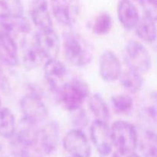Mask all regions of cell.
<instances>
[{
  "label": "cell",
  "instance_id": "obj_1",
  "mask_svg": "<svg viewBox=\"0 0 157 157\" xmlns=\"http://www.w3.org/2000/svg\"><path fill=\"white\" fill-rule=\"evenodd\" d=\"M63 49L66 59L76 67L87 65L93 59V51L90 44L76 32L64 33Z\"/></svg>",
  "mask_w": 157,
  "mask_h": 157
},
{
  "label": "cell",
  "instance_id": "obj_2",
  "mask_svg": "<svg viewBox=\"0 0 157 157\" xmlns=\"http://www.w3.org/2000/svg\"><path fill=\"white\" fill-rule=\"evenodd\" d=\"M57 98L61 105L68 111L72 112L82 106L89 96V87L87 83L79 78L61 84L56 90Z\"/></svg>",
  "mask_w": 157,
  "mask_h": 157
},
{
  "label": "cell",
  "instance_id": "obj_3",
  "mask_svg": "<svg viewBox=\"0 0 157 157\" xmlns=\"http://www.w3.org/2000/svg\"><path fill=\"white\" fill-rule=\"evenodd\" d=\"M125 61L128 68L142 74L152 67V58L147 48L136 40H130L125 48Z\"/></svg>",
  "mask_w": 157,
  "mask_h": 157
},
{
  "label": "cell",
  "instance_id": "obj_4",
  "mask_svg": "<svg viewBox=\"0 0 157 157\" xmlns=\"http://www.w3.org/2000/svg\"><path fill=\"white\" fill-rule=\"evenodd\" d=\"M113 145L117 150H135L138 145V132L130 123L117 121L110 127Z\"/></svg>",
  "mask_w": 157,
  "mask_h": 157
},
{
  "label": "cell",
  "instance_id": "obj_5",
  "mask_svg": "<svg viewBox=\"0 0 157 157\" xmlns=\"http://www.w3.org/2000/svg\"><path fill=\"white\" fill-rule=\"evenodd\" d=\"M51 10L54 18L64 26L75 24L80 14V6L77 0H51Z\"/></svg>",
  "mask_w": 157,
  "mask_h": 157
},
{
  "label": "cell",
  "instance_id": "obj_6",
  "mask_svg": "<svg viewBox=\"0 0 157 157\" xmlns=\"http://www.w3.org/2000/svg\"><path fill=\"white\" fill-rule=\"evenodd\" d=\"M20 108L24 117L34 123L41 122L47 118L48 111L44 103L35 94H28L20 100Z\"/></svg>",
  "mask_w": 157,
  "mask_h": 157
},
{
  "label": "cell",
  "instance_id": "obj_7",
  "mask_svg": "<svg viewBox=\"0 0 157 157\" xmlns=\"http://www.w3.org/2000/svg\"><path fill=\"white\" fill-rule=\"evenodd\" d=\"M63 146L73 157H90L91 154L88 140L79 129H73L67 132L63 139Z\"/></svg>",
  "mask_w": 157,
  "mask_h": 157
},
{
  "label": "cell",
  "instance_id": "obj_8",
  "mask_svg": "<svg viewBox=\"0 0 157 157\" xmlns=\"http://www.w3.org/2000/svg\"><path fill=\"white\" fill-rule=\"evenodd\" d=\"M92 142L100 154L107 156L113 149L110 127L106 121L97 120L92 123L90 129Z\"/></svg>",
  "mask_w": 157,
  "mask_h": 157
},
{
  "label": "cell",
  "instance_id": "obj_9",
  "mask_svg": "<svg viewBox=\"0 0 157 157\" xmlns=\"http://www.w3.org/2000/svg\"><path fill=\"white\" fill-rule=\"evenodd\" d=\"M34 40L44 58H57L60 50V40L53 28L38 30Z\"/></svg>",
  "mask_w": 157,
  "mask_h": 157
},
{
  "label": "cell",
  "instance_id": "obj_10",
  "mask_svg": "<svg viewBox=\"0 0 157 157\" xmlns=\"http://www.w3.org/2000/svg\"><path fill=\"white\" fill-rule=\"evenodd\" d=\"M101 77L107 82H113L119 79L122 72L121 63L116 54L107 50L101 55L99 62Z\"/></svg>",
  "mask_w": 157,
  "mask_h": 157
},
{
  "label": "cell",
  "instance_id": "obj_11",
  "mask_svg": "<svg viewBox=\"0 0 157 157\" xmlns=\"http://www.w3.org/2000/svg\"><path fill=\"white\" fill-rule=\"evenodd\" d=\"M60 139L59 125L56 121H50L38 132L37 145L45 154H51L56 150Z\"/></svg>",
  "mask_w": 157,
  "mask_h": 157
},
{
  "label": "cell",
  "instance_id": "obj_12",
  "mask_svg": "<svg viewBox=\"0 0 157 157\" xmlns=\"http://www.w3.org/2000/svg\"><path fill=\"white\" fill-rule=\"evenodd\" d=\"M0 61L9 67H15L19 63L15 38L2 31H0Z\"/></svg>",
  "mask_w": 157,
  "mask_h": 157
},
{
  "label": "cell",
  "instance_id": "obj_13",
  "mask_svg": "<svg viewBox=\"0 0 157 157\" xmlns=\"http://www.w3.org/2000/svg\"><path fill=\"white\" fill-rule=\"evenodd\" d=\"M32 22L38 30L52 29V19L47 0H34L30 7Z\"/></svg>",
  "mask_w": 157,
  "mask_h": 157
},
{
  "label": "cell",
  "instance_id": "obj_14",
  "mask_svg": "<svg viewBox=\"0 0 157 157\" xmlns=\"http://www.w3.org/2000/svg\"><path fill=\"white\" fill-rule=\"evenodd\" d=\"M0 31L15 38L17 34H28L31 31L29 21L24 16H12L0 12Z\"/></svg>",
  "mask_w": 157,
  "mask_h": 157
},
{
  "label": "cell",
  "instance_id": "obj_15",
  "mask_svg": "<svg viewBox=\"0 0 157 157\" xmlns=\"http://www.w3.org/2000/svg\"><path fill=\"white\" fill-rule=\"evenodd\" d=\"M43 71L44 78L50 88L56 91L60 87L61 81L67 74V68L64 64L59 60H57V58L47 59L44 63Z\"/></svg>",
  "mask_w": 157,
  "mask_h": 157
},
{
  "label": "cell",
  "instance_id": "obj_16",
  "mask_svg": "<svg viewBox=\"0 0 157 157\" xmlns=\"http://www.w3.org/2000/svg\"><path fill=\"white\" fill-rule=\"evenodd\" d=\"M117 17L123 27L128 31L134 29L140 20L139 12L130 0H121L119 2Z\"/></svg>",
  "mask_w": 157,
  "mask_h": 157
},
{
  "label": "cell",
  "instance_id": "obj_17",
  "mask_svg": "<svg viewBox=\"0 0 157 157\" xmlns=\"http://www.w3.org/2000/svg\"><path fill=\"white\" fill-rule=\"evenodd\" d=\"M21 58L23 65L27 70L37 68L42 63L44 56L37 46L34 38H25L21 44Z\"/></svg>",
  "mask_w": 157,
  "mask_h": 157
},
{
  "label": "cell",
  "instance_id": "obj_18",
  "mask_svg": "<svg viewBox=\"0 0 157 157\" xmlns=\"http://www.w3.org/2000/svg\"><path fill=\"white\" fill-rule=\"evenodd\" d=\"M156 18L148 14H143L135 30L137 36L145 42L152 43L156 38Z\"/></svg>",
  "mask_w": 157,
  "mask_h": 157
},
{
  "label": "cell",
  "instance_id": "obj_19",
  "mask_svg": "<svg viewBox=\"0 0 157 157\" xmlns=\"http://www.w3.org/2000/svg\"><path fill=\"white\" fill-rule=\"evenodd\" d=\"M118 80H120L122 87L132 94L139 92L144 86V79L141 74L130 68L121 72Z\"/></svg>",
  "mask_w": 157,
  "mask_h": 157
},
{
  "label": "cell",
  "instance_id": "obj_20",
  "mask_svg": "<svg viewBox=\"0 0 157 157\" xmlns=\"http://www.w3.org/2000/svg\"><path fill=\"white\" fill-rule=\"evenodd\" d=\"M16 124L14 113L7 107L0 108V136L10 139L15 133Z\"/></svg>",
  "mask_w": 157,
  "mask_h": 157
},
{
  "label": "cell",
  "instance_id": "obj_21",
  "mask_svg": "<svg viewBox=\"0 0 157 157\" xmlns=\"http://www.w3.org/2000/svg\"><path fill=\"white\" fill-rule=\"evenodd\" d=\"M89 108L97 120L106 121L110 118V110L107 103L99 94H94L89 99Z\"/></svg>",
  "mask_w": 157,
  "mask_h": 157
},
{
  "label": "cell",
  "instance_id": "obj_22",
  "mask_svg": "<svg viewBox=\"0 0 157 157\" xmlns=\"http://www.w3.org/2000/svg\"><path fill=\"white\" fill-rule=\"evenodd\" d=\"M111 104L117 113L127 114L133 109V100L128 94H118L112 96Z\"/></svg>",
  "mask_w": 157,
  "mask_h": 157
},
{
  "label": "cell",
  "instance_id": "obj_23",
  "mask_svg": "<svg viewBox=\"0 0 157 157\" xmlns=\"http://www.w3.org/2000/svg\"><path fill=\"white\" fill-rule=\"evenodd\" d=\"M113 26L112 18L109 14L101 13L94 18L92 24V31L98 35H107Z\"/></svg>",
  "mask_w": 157,
  "mask_h": 157
},
{
  "label": "cell",
  "instance_id": "obj_24",
  "mask_svg": "<svg viewBox=\"0 0 157 157\" xmlns=\"http://www.w3.org/2000/svg\"><path fill=\"white\" fill-rule=\"evenodd\" d=\"M156 135L152 131L147 130L141 140V148L147 157L156 156Z\"/></svg>",
  "mask_w": 157,
  "mask_h": 157
},
{
  "label": "cell",
  "instance_id": "obj_25",
  "mask_svg": "<svg viewBox=\"0 0 157 157\" xmlns=\"http://www.w3.org/2000/svg\"><path fill=\"white\" fill-rule=\"evenodd\" d=\"M0 12L12 16L24 15L21 0H0Z\"/></svg>",
  "mask_w": 157,
  "mask_h": 157
},
{
  "label": "cell",
  "instance_id": "obj_26",
  "mask_svg": "<svg viewBox=\"0 0 157 157\" xmlns=\"http://www.w3.org/2000/svg\"><path fill=\"white\" fill-rule=\"evenodd\" d=\"M71 113H74L73 117H72V123L77 127V129L81 130V128H84L85 127H87L89 122V119L85 110L80 107V108L72 111Z\"/></svg>",
  "mask_w": 157,
  "mask_h": 157
},
{
  "label": "cell",
  "instance_id": "obj_27",
  "mask_svg": "<svg viewBox=\"0 0 157 157\" xmlns=\"http://www.w3.org/2000/svg\"><path fill=\"white\" fill-rule=\"evenodd\" d=\"M144 9V13L156 18L157 0H139Z\"/></svg>",
  "mask_w": 157,
  "mask_h": 157
},
{
  "label": "cell",
  "instance_id": "obj_28",
  "mask_svg": "<svg viewBox=\"0 0 157 157\" xmlns=\"http://www.w3.org/2000/svg\"><path fill=\"white\" fill-rule=\"evenodd\" d=\"M113 157H140L134 150H117L113 153Z\"/></svg>",
  "mask_w": 157,
  "mask_h": 157
},
{
  "label": "cell",
  "instance_id": "obj_29",
  "mask_svg": "<svg viewBox=\"0 0 157 157\" xmlns=\"http://www.w3.org/2000/svg\"><path fill=\"white\" fill-rule=\"evenodd\" d=\"M0 157H5L4 156V153H3V150L2 147L0 146Z\"/></svg>",
  "mask_w": 157,
  "mask_h": 157
},
{
  "label": "cell",
  "instance_id": "obj_30",
  "mask_svg": "<svg viewBox=\"0 0 157 157\" xmlns=\"http://www.w3.org/2000/svg\"><path fill=\"white\" fill-rule=\"evenodd\" d=\"M2 107V100H1V97H0V108Z\"/></svg>",
  "mask_w": 157,
  "mask_h": 157
}]
</instances>
